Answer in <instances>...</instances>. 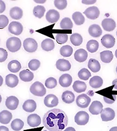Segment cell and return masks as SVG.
Masks as SVG:
<instances>
[{
  "label": "cell",
  "instance_id": "obj_1",
  "mask_svg": "<svg viewBox=\"0 0 117 131\" xmlns=\"http://www.w3.org/2000/svg\"><path fill=\"white\" fill-rule=\"evenodd\" d=\"M68 121L66 113L59 109L47 112L43 118V125L49 131H62L67 126Z\"/></svg>",
  "mask_w": 117,
  "mask_h": 131
},
{
  "label": "cell",
  "instance_id": "obj_2",
  "mask_svg": "<svg viewBox=\"0 0 117 131\" xmlns=\"http://www.w3.org/2000/svg\"><path fill=\"white\" fill-rule=\"evenodd\" d=\"M30 91L33 95L36 96L42 97L46 94V89L40 82H35L31 85Z\"/></svg>",
  "mask_w": 117,
  "mask_h": 131
},
{
  "label": "cell",
  "instance_id": "obj_3",
  "mask_svg": "<svg viewBox=\"0 0 117 131\" xmlns=\"http://www.w3.org/2000/svg\"><path fill=\"white\" fill-rule=\"evenodd\" d=\"M6 47L10 52H16L19 51L21 47V40L17 37H11L7 40Z\"/></svg>",
  "mask_w": 117,
  "mask_h": 131
},
{
  "label": "cell",
  "instance_id": "obj_4",
  "mask_svg": "<svg viewBox=\"0 0 117 131\" xmlns=\"http://www.w3.org/2000/svg\"><path fill=\"white\" fill-rule=\"evenodd\" d=\"M23 47L26 52H29V53H33L37 50L38 44L37 41L34 39L30 38L24 40Z\"/></svg>",
  "mask_w": 117,
  "mask_h": 131
},
{
  "label": "cell",
  "instance_id": "obj_5",
  "mask_svg": "<svg viewBox=\"0 0 117 131\" xmlns=\"http://www.w3.org/2000/svg\"><path fill=\"white\" fill-rule=\"evenodd\" d=\"M89 120V115L84 111L78 112L75 117V123L78 125L83 126L87 124Z\"/></svg>",
  "mask_w": 117,
  "mask_h": 131
},
{
  "label": "cell",
  "instance_id": "obj_6",
  "mask_svg": "<svg viewBox=\"0 0 117 131\" xmlns=\"http://www.w3.org/2000/svg\"><path fill=\"white\" fill-rule=\"evenodd\" d=\"M9 32L15 36H19L23 32V26L21 23L16 21H13L8 26Z\"/></svg>",
  "mask_w": 117,
  "mask_h": 131
},
{
  "label": "cell",
  "instance_id": "obj_7",
  "mask_svg": "<svg viewBox=\"0 0 117 131\" xmlns=\"http://www.w3.org/2000/svg\"><path fill=\"white\" fill-rule=\"evenodd\" d=\"M91 99L86 94H82L77 97L76 99L77 105L80 108H87L90 103Z\"/></svg>",
  "mask_w": 117,
  "mask_h": 131
},
{
  "label": "cell",
  "instance_id": "obj_8",
  "mask_svg": "<svg viewBox=\"0 0 117 131\" xmlns=\"http://www.w3.org/2000/svg\"><path fill=\"white\" fill-rule=\"evenodd\" d=\"M83 14H84L89 19L95 20L98 17L100 14V12L97 7L92 6L85 9Z\"/></svg>",
  "mask_w": 117,
  "mask_h": 131
},
{
  "label": "cell",
  "instance_id": "obj_9",
  "mask_svg": "<svg viewBox=\"0 0 117 131\" xmlns=\"http://www.w3.org/2000/svg\"><path fill=\"white\" fill-rule=\"evenodd\" d=\"M101 117L103 121H112L115 117V112L111 108H106L101 113Z\"/></svg>",
  "mask_w": 117,
  "mask_h": 131
},
{
  "label": "cell",
  "instance_id": "obj_10",
  "mask_svg": "<svg viewBox=\"0 0 117 131\" xmlns=\"http://www.w3.org/2000/svg\"><path fill=\"white\" fill-rule=\"evenodd\" d=\"M101 41L104 47L107 49H110L114 46L115 40L114 37L112 35L107 34L102 37Z\"/></svg>",
  "mask_w": 117,
  "mask_h": 131
},
{
  "label": "cell",
  "instance_id": "obj_11",
  "mask_svg": "<svg viewBox=\"0 0 117 131\" xmlns=\"http://www.w3.org/2000/svg\"><path fill=\"white\" fill-rule=\"evenodd\" d=\"M44 103L47 107L52 108L58 106L59 103V100L57 96L53 94L48 95L45 97Z\"/></svg>",
  "mask_w": 117,
  "mask_h": 131
},
{
  "label": "cell",
  "instance_id": "obj_12",
  "mask_svg": "<svg viewBox=\"0 0 117 131\" xmlns=\"http://www.w3.org/2000/svg\"><path fill=\"white\" fill-rule=\"evenodd\" d=\"M103 110V105L101 102L94 101L91 104L89 111L93 115H98L101 114Z\"/></svg>",
  "mask_w": 117,
  "mask_h": 131
},
{
  "label": "cell",
  "instance_id": "obj_13",
  "mask_svg": "<svg viewBox=\"0 0 117 131\" xmlns=\"http://www.w3.org/2000/svg\"><path fill=\"white\" fill-rule=\"evenodd\" d=\"M56 67L61 71H67L71 68V65L68 60L64 59H60L56 63Z\"/></svg>",
  "mask_w": 117,
  "mask_h": 131
},
{
  "label": "cell",
  "instance_id": "obj_14",
  "mask_svg": "<svg viewBox=\"0 0 117 131\" xmlns=\"http://www.w3.org/2000/svg\"><path fill=\"white\" fill-rule=\"evenodd\" d=\"M59 13L55 9H50L48 11L46 15V18L47 21L49 23H55L60 19Z\"/></svg>",
  "mask_w": 117,
  "mask_h": 131
},
{
  "label": "cell",
  "instance_id": "obj_15",
  "mask_svg": "<svg viewBox=\"0 0 117 131\" xmlns=\"http://www.w3.org/2000/svg\"><path fill=\"white\" fill-rule=\"evenodd\" d=\"M102 26L103 29L107 32H111L116 27L115 21L111 18H106L102 21Z\"/></svg>",
  "mask_w": 117,
  "mask_h": 131
},
{
  "label": "cell",
  "instance_id": "obj_16",
  "mask_svg": "<svg viewBox=\"0 0 117 131\" xmlns=\"http://www.w3.org/2000/svg\"><path fill=\"white\" fill-rule=\"evenodd\" d=\"M19 103L18 99L14 96H11L7 97L6 101V106L10 110H15L18 108Z\"/></svg>",
  "mask_w": 117,
  "mask_h": 131
},
{
  "label": "cell",
  "instance_id": "obj_17",
  "mask_svg": "<svg viewBox=\"0 0 117 131\" xmlns=\"http://www.w3.org/2000/svg\"><path fill=\"white\" fill-rule=\"evenodd\" d=\"M28 124L32 127H37L41 123V117L36 114H32L28 117Z\"/></svg>",
  "mask_w": 117,
  "mask_h": 131
},
{
  "label": "cell",
  "instance_id": "obj_18",
  "mask_svg": "<svg viewBox=\"0 0 117 131\" xmlns=\"http://www.w3.org/2000/svg\"><path fill=\"white\" fill-rule=\"evenodd\" d=\"M19 83L18 77L13 74H9L6 77V84L10 88H15Z\"/></svg>",
  "mask_w": 117,
  "mask_h": 131
},
{
  "label": "cell",
  "instance_id": "obj_19",
  "mask_svg": "<svg viewBox=\"0 0 117 131\" xmlns=\"http://www.w3.org/2000/svg\"><path fill=\"white\" fill-rule=\"evenodd\" d=\"M59 84L64 88H67L70 86L72 82V76L68 73L63 74L59 78Z\"/></svg>",
  "mask_w": 117,
  "mask_h": 131
},
{
  "label": "cell",
  "instance_id": "obj_20",
  "mask_svg": "<svg viewBox=\"0 0 117 131\" xmlns=\"http://www.w3.org/2000/svg\"><path fill=\"white\" fill-rule=\"evenodd\" d=\"M88 32L91 36L94 38L100 37L102 33V30L100 26L97 24H93L89 27Z\"/></svg>",
  "mask_w": 117,
  "mask_h": 131
},
{
  "label": "cell",
  "instance_id": "obj_21",
  "mask_svg": "<svg viewBox=\"0 0 117 131\" xmlns=\"http://www.w3.org/2000/svg\"><path fill=\"white\" fill-rule=\"evenodd\" d=\"M88 53L84 49H78L77 50L75 53L74 57L75 59L77 62L79 63L84 62L88 58Z\"/></svg>",
  "mask_w": 117,
  "mask_h": 131
},
{
  "label": "cell",
  "instance_id": "obj_22",
  "mask_svg": "<svg viewBox=\"0 0 117 131\" xmlns=\"http://www.w3.org/2000/svg\"><path fill=\"white\" fill-rule=\"evenodd\" d=\"M37 104L33 100H28L26 101L23 105V110L26 112L32 113L36 110Z\"/></svg>",
  "mask_w": 117,
  "mask_h": 131
},
{
  "label": "cell",
  "instance_id": "obj_23",
  "mask_svg": "<svg viewBox=\"0 0 117 131\" xmlns=\"http://www.w3.org/2000/svg\"><path fill=\"white\" fill-rule=\"evenodd\" d=\"M10 16L14 20H20L23 15V11L20 7H14L12 8L10 12Z\"/></svg>",
  "mask_w": 117,
  "mask_h": 131
},
{
  "label": "cell",
  "instance_id": "obj_24",
  "mask_svg": "<svg viewBox=\"0 0 117 131\" xmlns=\"http://www.w3.org/2000/svg\"><path fill=\"white\" fill-rule=\"evenodd\" d=\"M12 119V113L6 110L0 112V123L2 124H8L10 123Z\"/></svg>",
  "mask_w": 117,
  "mask_h": 131
},
{
  "label": "cell",
  "instance_id": "obj_25",
  "mask_svg": "<svg viewBox=\"0 0 117 131\" xmlns=\"http://www.w3.org/2000/svg\"><path fill=\"white\" fill-rule=\"evenodd\" d=\"M19 77L21 81L29 82L32 81L34 78V75L32 72L28 70H24L20 72Z\"/></svg>",
  "mask_w": 117,
  "mask_h": 131
},
{
  "label": "cell",
  "instance_id": "obj_26",
  "mask_svg": "<svg viewBox=\"0 0 117 131\" xmlns=\"http://www.w3.org/2000/svg\"><path fill=\"white\" fill-rule=\"evenodd\" d=\"M62 100L63 102L67 104H70L74 102L75 96L72 91L66 90L62 94Z\"/></svg>",
  "mask_w": 117,
  "mask_h": 131
},
{
  "label": "cell",
  "instance_id": "obj_27",
  "mask_svg": "<svg viewBox=\"0 0 117 131\" xmlns=\"http://www.w3.org/2000/svg\"><path fill=\"white\" fill-rule=\"evenodd\" d=\"M88 67L90 70L93 72H97L101 69V65L98 61L93 58L89 59Z\"/></svg>",
  "mask_w": 117,
  "mask_h": 131
},
{
  "label": "cell",
  "instance_id": "obj_28",
  "mask_svg": "<svg viewBox=\"0 0 117 131\" xmlns=\"http://www.w3.org/2000/svg\"><path fill=\"white\" fill-rule=\"evenodd\" d=\"M87 86L85 83L80 81H76L73 84V89L77 93L84 92L86 90Z\"/></svg>",
  "mask_w": 117,
  "mask_h": 131
},
{
  "label": "cell",
  "instance_id": "obj_29",
  "mask_svg": "<svg viewBox=\"0 0 117 131\" xmlns=\"http://www.w3.org/2000/svg\"><path fill=\"white\" fill-rule=\"evenodd\" d=\"M103 80L102 78L98 76L93 77L89 81V84L94 89L100 88L103 84Z\"/></svg>",
  "mask_w": 117,
  "mask_h": 131
},
{
  "label": "cell",
  "instance_id": "obj_30",
  "mask_svg": "<svg viewBox=\"0 0 117 131\" xmlns=\"http://www.w3.org/2000/svg\"><path fill=\"white\" fill-rule=\"evenodd\" d=\"M42 49L46 51H50L55 47L54 41L51 39H46L41 43Z\"/></svg>",
  "mask_w": 117,
  "mask_h": 131
},
{
  "label": "cell",
  "instance_id": "obj_31",
  "mask_svg": "<svg viewBox=\"0 0 117 131\" xmlns=\"http://www.w3.org/2000/svg\"><path fill=\"white\" fill-rule=\"evenodd\" d=\"M21 68V64L19 61L16 60H13L11 61L8 64V69L12 72H18V71H19V70H20Z\"/></svg>",
  "mask_w": 117,
  "mask_h": 131
},
{
  "label": "cell",
  "instance_id": "obj_32",
  "mask_svg": "<svg viewBox=\"0 0 117 131\" xmlns=\"http://www.w3.org/2000/svg\"><path fill=\"white\" fill-rule=\"evenodd\" d=\"M100 58L102 62L110 63L113 58V54L111 51H104L100 53Z\"/></svg>",
  "mask_w": 117,
  "mask_h": 131
},
{
  "label": "cell",
  "instance_id": "obj_33",
  "mask_svg": "<svg viewBox=\"0 0 117 131\" xmlns=\"http://www.w3.org/2000/svg\"><path fill=\"white\" fill-rule=\"evenodd\" d=\"M72 19L74 21L75 23L77 25H83L85 22V18L83 15L79 12H75L72 14Z\"/></svg>",
  "mask_w": 117,
  "mask_h": 131
},
{
  "label": "cell",
  "instance_id": "obj_34",
  "mask_svg": "<svg viewBox=\"0 0 117 131\" xmlns=\"http://www.w3.org/2000/svg\"><path fill=\"white\" fill-rule=\"evenodd\" d=\"M99 47V43L95 40H90L86 43V49L90 53L96 52Z\"/></svg>",
  "mask_w": 117,
  "mask_h": 131
},
{
  "label": "cell",
  "instance_id": "obj_35",
  "mask_svg": "<svg viewBox=\"0 0 117 131\" xmlns=\"http://www.w3.org/2000/svg\"><path fill=\"white\" fill-rule=\"evenodd\" d=\"M70 40L71 43L74 46H80L83 42V38L80 34L75 33L71 36Z\"/></svg>",
  "mask_w": 117,
  "mask_h": 131
},
{
  "label": "cell",
  "instance_id": "obj_36",
  "mask_svg": "<svg viewBox=\"0 0 117 131\" xmlns=\"http://www.w3.org/2000/svg\"><path fill=\"white\" fill-rule=\"evenodd\" d=\"M73 27V23L68 17H65L60 22V27L62 29H71Z\"/></svg>",
  "mask_w": 117,
  "mask_h": 131
},
{
  "label": "cell",
  "instance_id": "obj_37",
  "mask_svg": "<svg viewBox=\"0 0 117 131\" xmlns=\"http://www.w3.org/2000/svg\"><path fill=\"white\" fill-rule=\"evenodd\" d=\"M46 12V9L43 6L38 5L35 6L33 8V14L36 17L41 19L44 16Z\"/></svg>",
  "mask_w": 117,
  "mask_h": 131
},
{
  "label": "cell",
  "instance_id": "obj_38",
  "mask_svg": "<svg viewBox=\"0 0 117 131\" xmlns=\"http://www.w3.org/2000/svg\"><path fill=\"white\" fill-rule=\"evenodd\" d=\"M72 47L70 45H65L62 46L60 50V53L64 57H69L73 53Z\"/></svg>",
  "mask_w": 117,
  "mask_h": 131
},
{
  "label": "cell",
  "instance_id": "obj_39",
  "mask_svg": "<svg viewBox=\"0 0 117 131\" xmlns=\"http://www.w3.org/2000/svg\"><path fill=\"white\" fill-rule=\"evenodd\" d=\"M24 126V122L19 119H14L11 123V127L15 131L20 130L23 128Z\"/></svg>",
  "mask_w": 117,
  "mask_h": 131
},
{
  "label": "cell",
  "instance_id": "obj_40",
  "mask_svg": "<svg viewBox=\"0 0 117 131\" xmlns=\"http://www.w3.org/2000/svg\"><path fill=\"white\" fill-rule=\"evenodd\" d=\"M78 76L80 79L84 81H87L88 79H89V78L92 76V74H91L90 72L88 69L83 68L82 69L78 72Z\"/></svg>",
  "mask_w": 117,
  "mask_h": 131
},
{
  "label": "cell",
  "instance_id": "obj_41",
  "mask_svg": "<svg viewBox=\"0 0 117 131\" xmlns=\"http://www.w3.org/2000/svg\"><path fill=\"white\" fill-rule=\"evenodd\" d=\"M45 85L47 88L53 89L57 85V81L53 77H49L45 81Z\"/></svg>",
  "mask_w": 117,
  "mask_h": 131
},
{
  "label": "cell",
  "instance_id": "obj_42",
  "mask_svg": "<svg viewBox=\"0 0 117 131\" xmlns=\"http://www.w3.org/2000/svg\"><path fill=\"white\" fill-rule=\"evenodd\" d=\"M56 40L59 44H63L66 43L68 40V35L67 34L58 33L56 34Z\"/></svg>",
  "mask_w": 117,
  "mask_h": 131
},
{
  "label": "cell",
  "instance_id": "obj_43",
  "mask_svg": "<svg viewBox=\"0 0 117 131\" xmlns=\"http://www.w3.org/2000/svg\"><path fill=\"white\" fill-rule=\"evenodd\" d=\"M29 68L32 71H36L40 68L41 65V62L37 59H34L30 60L29 63Z\"/></svg>",
  "mask_w": 117,
  "mask_h": 131
},
{
  "label": "cell",
  "instance_id": "obj_44",
  "mask_svg": "<svg viewBox=\"0 0 117 131\" xmlns=\"http://www.w3.org/2000/svg\"><path fill=\"white\" fill-rule=\"evenodd\" d=\"M55 7L59 10H64L67 5V1L66 0H55L54 1Z\"/></svg>",
  "mask_w": 117,
  "mask_h": 131
},
{
  "label": "cell",
  "instance_id": "obj_45",
  "mask_svg": "<svg viewBox=\"0 0 117 131\" xmlns=\"http://www.w3.org/2000/svg\"><path fill=\"white\" fill-rule=\"evenodd\" d=\"M9 24V19L5 15H0V29H3Z\"/></svg>",
  "mask_w": 117,
  "mask_h": 131
},
{
  "label": "cell",
  "instance_id": "obj_46",
  "mask_svg": "<svg viewBox=\"0 0 117 131\" xmlns=\"http://www.w3.org/2000/svg\"><path fill=\"white\" fill-rule=\"evenodd\" d=\"M115 95H108L107 96H104L103 100L105 102L108 104L113 103L116 100Z\"/></svg>",
  "mask_w": 117,
  "mask_h": 131
},
{
  "label": "cell",
  "instance_id": "obj_47",
  "mask_svg": "<svg viewBox=\"0 0 117 131\" xmlns=\"http://www.w3.org/2000/svg\"><path fill=\"white\" fill-rule=\"evenodd\" d=\"M8 57V52L3 48H0V63L5 62Z\"/></svg>",
  "mask_w": 117,
  "mask_h": 131
},
{
  "label": "cell",
  "instance_id": "obj_48",
  "mask_svg": "<svg viewBox=\"0 0 117 131\" xmlns=\"http://www.w3.org/2000/svg\"><path fill=\"white\" fill-rule=\"evenodd\" d=\"M6 9V4L3 1H0V14L5 12Z\"/></svg>",
  "mask_w": 117,
  "mask_h": 131
},
{
  "label": "cell",
  "instance_id": "obj_49",
  "mask_svg": "<svg viewBox=\"0 0 117 131\" xmlns=\"http://www.w3.org/2000/svg\"><path fill=\"white\" fill-rule=\"evenodd\" d=\"M82 3H83L84 4L89 5V4H93L95 3H96V1H95V0H92V1H82Z\"/></svg>",
  "mask_w": 117,
  "mask_h": 131
},
{
  "label": "cell",
  "instance_id": "obj_50",
  "mask_svg": "<svg viewBox=\"0 0 117 131\" xmlns=\"http://www.w3.org/2000/svg\"><path fill=\"white\" fill-rule=\"evenodd\" d=\"M0 131H10V130H9V129H8L7 127L1 126H0Z\"/></svg>",
  "mask_w": 117,
  "mask_h": 131
},
{
  "label": "cell",
  "instance_id": "obj_51",
  "mask_svg": "<svg viewBox=\"0 0 117 131\" xmlns=\"http://www.w3.org/2000/svg\"><path fill=\"white\" fill-rule=\"evenodd\" d=\"M43 127L41 128H37L35 129H28V130H24V131H41L42 129H43Z\"/></svg>",
  "mask_w": 117,
  "mask_h": 131
},
{
  "label": "cell",
  "instance_id": "obj_52",
  "mask_svg": "<svg viewBox=\"0 0 117 131\" xmlns=\"http://www.w3.org/2000/svg\"><path fill=\"white\" fill-rule=\"evenodd\" d=\"M112 85H114V88L117 90V79L114 80L112 82Z\"/></svg>",
  "mask_w": 117,
  "mask_h": 131
},
{
  "label": "cell",
  "instance_id": "obj_53",
  "mask_svg": "<svg viewBox=\"0 0 117 131\" xmlns=\"http://www.w3.org/2000/svg\"><path fill=\"white\" fill-rule=\"evenodd\" d=\"M64 131H76V129L73 127H67V128L65 129Z\"/></svg>",
  "mask_w": 117,
  "mask_h": 131
},
{
  "label": "cell",
  "instance_id": "obj_54",
  "mask_svg": "<svg viewBox=\"0 0 117 131\" xmlns=\"http://www.w3.org/2000/svg\"><path fill=\"white\" fill-rule=\"evenodd\" d=\"M3 82V78H2V77L1 75H0V86H1L2 85Z\"/></svg>",
  "mask_w": 117,
  "mask_h": 131
},
{
  "label": "cell",
  "instance_id": "obj_55",
  "mask_svg": "<svg viewBox=\"0 0 117 131\" xmlns=\"http://www.w3.org/2000/svg\"><path fill=\"white\" fill-rule=\"evenodd\" d=\"M34 1L37 3H44L46 2V1Z\"/></svg>",
  "mask_w": 117,
  "mask_h": 131
},
{
  "label": "cell",
  "instance_id": "obj_56",
  "mask_svg": "<svg viewBox=\"0 0 117 131\" xmlns=\"http://www.w3.org/2000/svg\"><path fill=\"white\" fill-rule=\"evenodd\" d=\"M110 131H117V127H113L111 128Z\"/></svg>",
  "mask_w": 117,
  "mask_h": 131
},
{
  "label": "cell",
  "instance_id": "obj_57",
  "mask_svg": "<svg viewBox=\"0 0 117 131\" xmlns=\"http://www.w3.org/2000/svg\"><path fill=\"white\" fill-rule=\"evenodd\" d=\"M115 57L117 58V49L116 50V51L115 52Z\"/></svg>",
  "mask_w": 117,
  "mask_h": 131
},
{
  "label": "cell",
  "instance_id": "obj_58",
  "mask_svg": "<svg viewBox=\"0 0 117 131\" xmlns=\"http://www.w3.org/2000/svg\"><path fill=\"white\" fill-rule=\"evenodd\" d=\"M2 101V96H1V95H0V103H1Z\"/></svg>",
  "mask_w": 117,
  "mask_h": 131
},
{
  "label": "cell",
  "instance_id": "obj_59",
  "mask_svg": "<svg viewBox=\"0 0 117 131\" xmlns=\"http://www.w3.org/2000/svg\"><path fill=\"white\" fill-rule=\"evenodd\" d=\"M116 73H117V67L116 68Z\"/></svg>",
  "mask_w": 117,
  "mask_h": 131
},
{
  "label": "cell",
  "instance_id": "obj_60",
  "mask_svg": "<svg viewBox=\"0 0 117 131\" xmlns=\"http://www.w3.org/2000/svg\"><path fill=\"white\" fill-rule=\"evenodd\" d=\"M43 131H47V130H43Z\"/></svg>",
  "mask_w": 117,
  "mask_h": 131
},
{
  "label": "cell",
  "instance_id": "obj_61",
  "mask_svg": "<svg viewBox=\"0 0 117 131\" xmlns=\"http://www.w3.org/2000/svg\"><path fill=\"white\" fill-rule=\"evenodd\" d=\"M116 36H117V31H116Z\"/></svg>",
  "mask_w": 117,
  "mask_h": 131
}]
</instances>
